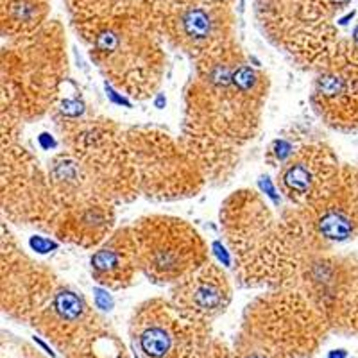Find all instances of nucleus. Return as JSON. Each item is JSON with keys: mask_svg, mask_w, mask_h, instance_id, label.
I'll list each match as a JSON object with an SVG mask.
<instances>
[{"mask_svg": "<svg viewBox=\"0 0 358 358\" xmlns=\"http://www.w3.org/2000/svg\"><path fill=\"white\" fill-rule=\"evenodd\" d=\"M338 176V163L330 149L322 143H310L290 152L281 163L278 179L283 194L296 206L308 208L330 194Z\"/></svg>", "mask_w": 358, "mask_h": 358, "instance_id": "obj_9", "label": "nucleus"}, {"mask_svg": "<svg viewBox=\"0 0 358 358\" xmlns=\"http://www.w3.org/2000/svg\"><path fill=\"white\" fill-rule=\"evenodd\" d=\"M215 2H222V4H229L231 0H215Z\"/></svg>", "mask_w": 358, "mask_h": 358, "instance_id": "obj_14", "label": "nucleus"}, {"mask_svg": "<svg viewBox=\"0 0 358 358\" xmlns=\"http://www.w3.org/2000/svg\"><path fill=\"white\" fill-rule=\"evenodd\" d=\"M49 0H2V27L11 38L34 33L45 25Z\"/></svg>", "mask_w": 358, "mask_h": 358, "instance_id": "obj_12", "label": "nucleus"}, {"mask_svg": "<svg viewBox=\"0 0 358 358\" xmlns=\"http://www.w3.org/2000/svg\"><path fill=\"white\" fill-rule=\"evenodd\" d=\"M229 297L231 289L228 278L210 262L176 281L172 290V303L185 315L204 324L226 310Z\"/></svg>", "mask_w": 358, "mask_h": 358, "instance_id": "obj_10", "label": "nucleus"}, {"mask_svg": "<svg viewBox=\"0 0 358 358\" xmlns=\"http://www.w3.org/2000/svg\"><path fill=\"white\" fill-rule=\"evenodd\" d=\"M159 34L199 63L235 47L229 4L215 0H147Z\"/></svg>", "mask_w": 358, "mask_h": 358, "instance_id": "obj_6", "label": "nucleus"}, {"mask_svg": "<svg viewBox=\"0 0 358 358\" xmlns=\"http://www.w3.org/2000/svg\"><path fill=\"white\" fill-rule=\"evenodd\" d=\"M131 334L145 358H199L210 348L206 324L185 315L172 301L155 299L140 306Z\"/></svg>", "mask_w": 358, "mask_h": 358, "instance_id": "obj_8", "label": "nucleus"}, {"mask_svg": "<svg viewBox=\"0 0 358 358\" xmlns=\"http://www.w3.org/2000/svg\"><path fill=\"white\" fill-rule=\"evenodd\" d=\"M350 0H257L264 33L299 62L321 69L337 50L331 18Z\"/></svg>", "mask_w": 358, "mask_h": 358, "instance_id": "obj_4", "label": "nucleus"}, {"mask_svg": "<svg viewBox=\"0 0 358 358\" xmlns=\"http://www.w3.org/2000/svg\"><path fill=\"white\" fill-rule=\"evenodd\" d=\"M18 40L17 47L9 49L4 65L11 88L9 99L17 102L18 113L25 118L38 117L52 104L62 83V34L57 25H41Z\"/></svg>", "mask_w": 358, "mask_h": 358, "instance_id": "obj_5", "label": "nucleus"}, {"mask_svg": "<svg viewBox=\"0 0 358 358\" xmlns=\"http://www.w3.org/2000/svg\"><path fill=\"white\" fill-rule=\"evenodd\" d=\"M140 271L138 249L133 228L120 229L92 257V274L110 289H124Z\"/></svg>", "mask_w": 358, "mask_h": 358, "instance_id": "obj_11", "label": "nucleus"}, {"mask_svg": "<svg viewBox=\"0 0 358 358\" xmlns=\"http://www.w3.org/2000/svg\"><path fill=\"white\" fill-rule=\"evenodd\" d=\"M328 358H346V351L338 350V351H331L330 357Z\"/></svg>", "mask_w": 358, "mask_h": 358, "instance_id": "obj_13", "label": "nucleus"}, {"mask_svg": "<svg viewBox=\"0 0 358 358\" xmlns=\"http://www.w3.org/2000/svg\"><path fill=\"white\" fill-rule=\"evenodd\" d=\"M267 78L235 47L199 63L187 92L188 152L201 169L226 167L229 156L255 134Z\"/></svg>", "mask_w": 358, "mask_h": 358, "instance_id": "obj_1", "label": "nucleus"}, {"mask_svg": "<svg viewBox=\"0 0 358 358\" xmlns=\"http://www.w3.org/2000/svg\"><path fill=\"white\" fill-rule=\"evenodd\" d=\"M140 271L151 280L179 281L206 264V248L197 231L176 217L152 215L133 228Z\"/></svg>", "mask_w": 358, "mask_h": 358, "instance_id": "obj_7", "label": "nucleus"}, {"mask_svg": "<svg viewBox=\"0 0 358 358\" xmlns=\"http://www.w3.org/2000/svg\"><path fill=\"white\" fill-rule=\"evenodd\" d=\"M224 229L248 285H281L296 278V244L301 235H285L276 226L267 206L252 192H238L224 210Z\"/></svg>", "mask_w": 358, "mask_h": 358, "instance_id": "obj_3", "label": "nucleus"}, {"mask_svg": "<svg viewBox=\"0 0 358 358\" xmlns=\"http://www.w3.org/2000/svg\"><path fill=\"white\" fill-rule=\"evenodd\" d=\"M72 25L99 69L134 97H145L162 78L165 56L147 0H69Z\"/></svg>", "mask_w": 358, "mask_h": 358, "instance_id": "obj_2", "label": "nucleus"}]
</instances>
